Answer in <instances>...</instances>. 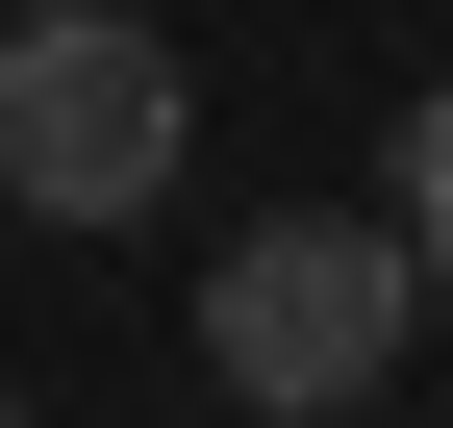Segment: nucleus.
I'll list each match as a JSON object with an SVG mask.
<instances>
[{
    "instance_id": "1",
    "label": "nucleus",
    "mask_w": 453,
    "mask_h": 428,
    "mask_svg": "<svg viewBox=\"0 0 453 428\" xmlns=\"http://www.w3.org/2000/svg\"><path fill=\"white\" fill-rule=\"evenodd\" d=\"M403 328H428L403 202H277V227L202 252V378L252 403V428H353L378 378H403Z\"/></svg>"
},
{
    "instance_id": "2",
    "label": "nucleus",
    "mask_w": 453,
    "mask_h": 428,
    "mask_svg": "<svg viewBox=\"0 0 453 428\" xmlns=\"http://www.w3.org/2000/svg\"><path fill=\"white\" fill-rule=\"evenodd\" d=\"M0 202L26 227H151L177 202V50H151V0H0Z\"/></svg>"
},
{
    "instance_id": "3",
    "label": "nucleus",
    "mask_w": 453,
    "mask_h": 428,
    "mask_svg": "<svg viewBox=\"0 0 453 428\" xmlns=\"http://www.w3.org/2000/svg\"><path fill=\"white\" fill-rule=\"evenodd\" d=\"M403 252H428V302H453V101H403Z\"/></svg>"
},
{
    "instance_id": "4",
    "label": "nucleus",
    "mask_w": 453,
    "mask_h": 428,
    "mask_svg": "<svg viewBox=\"0 0 453 428\" xmlns=\"http://www.w3.org/2000/svg\"><path fill=\"white\" fill-rule=\"evenodd\" d=\"M0 428H26V403H0Z\"/></svg>"
}]
</instances>
